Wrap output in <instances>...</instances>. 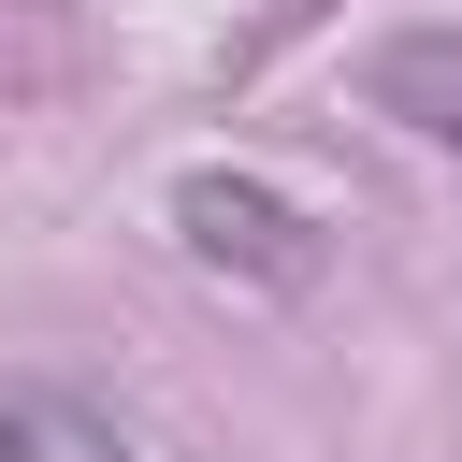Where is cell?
<instances>
[{
    "label": "cell",
    "mask_w": 462,
    "mask_h": 462,
    "mask_svg": "<svg viewBox=\"0 0 462 462\" xmlns=\"http://www.w3.org/2000/svg\"><path fill=\"white\" fill-rule=\"evenodd\" d=\"M0 462H159V448L87 390H0Z\"/></svg>",
    "instance_id": "cell-3"
},
{
    "label": "cell",
    "mask_w": 462,
    "mask_h": 462,
    "mask_svg": "<svg viewBox=\"0 0 462 462\" xmlns=\"http://www.w3.org/2000/svg\"><path fill=\"white\" fill-rule=\"evenodd\" d=\"M173 245L245 289H318V217L260 173H173Z\"/></svg>",
    "instance_id": "cell-1"
},
{
    "label": "cell",
    "mask_w": 462,
    "mask_h": 462,
    "mask_svg": "<svg viewBox=\"0 0 462 462\" xmlns=\"http://www.w3.org/2000/svg\"><path fill=\"white\" fill-rule=\"evenodd\" d=\"M361 101H375L404 144H433V159L462 173V29H390V43L361 58Z\"/></svg>",
    "instance_id": "cell-2"
}]
</instances>
